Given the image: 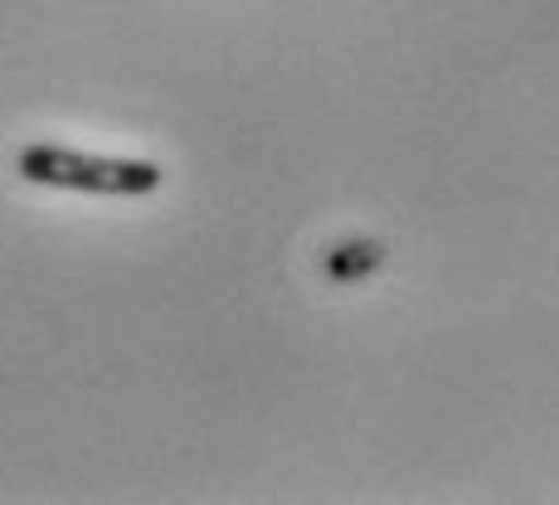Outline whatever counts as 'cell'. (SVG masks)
Segmentation results:
<instances>
[{
	"label": "cell",
	"mask_w": 559,
	"mask_h": 505,
	"mask_svg": "<svg viewBox=\"0 0 559 505\" xmlns=\"http://www.w3.org/2000/svg\"><path fill=\"white\" fill-rule=\"evenodd\" d=\"M20 180L49 190H73V195H112V200H142L160 190V166L156 160H122V156H93L73 152V146L53 142H29L15 156Z\"/></svg>",
	"instance_id": "obj_1"
}]
</instances>
